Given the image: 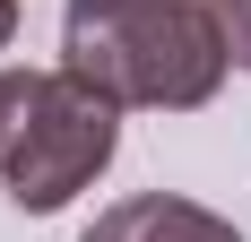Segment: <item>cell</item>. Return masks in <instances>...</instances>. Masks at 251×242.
Here are the masks:
<instances>
[{
    "label": "cell",
    "mask_w": 251,
    "mask_h": 242,
    "mask_svg": "<svg viewBox=\"0 0 251 242\" xmlns=\"http://www.w3.org/2000/svg\"><path fill=\"white\" fill-rule=\"evenodd\" d=\"M9 35H18V0H0V44H9Z\"/></svg>",
    "instance_id": "cell-6"
},
{
    "label": "cell",
    "mask_w": 251,
    "mask_h": 242,
    "mask_svg": "<svg viewBox=\"0 0 251 242\" xmlns=\"http://www.w3.org/2000/svg\"><path fill=\"white\" fill-rule=\"evenodd\" d=\"M78 242H243L217 208H200V199L182 191H130L113 199V208H96V225Z\"/></svg>",
    "instance_id": "cell-3"
},
{
    "label": "cell",
    "mask_w": 251,
    "mask_h": 242,
    "mask_svg": "<svg viewBox=\"0 0 251 242\" xmlns=\"http://www.w3.org/2000/svg\"><path fill=\"white\" fill-rule=\"evenodd\" d=\"M208 9H217V26H226L234 70H251V0H208Z\"/></svg>",
    "instance_id": "cell-5"
},
{
    "label": "cell",
    "mask_w": 251,
    "mask_h": 242,
    "mask_svg": "<svg viewBox=\"0 0 251 242\" xmlns=\"http://www.w3.org/2000/svg\"><path fill=\"white\" fill-rule=\"evenodd\" d=\"M70 9H122V0H70Z\"/></svg>",
    "instance_id": "cell-7"
},
{
    "label": "cell",
    "mask_w": 251,
    "mask_h": 242,
    "mask_svg": "<svg viewBox=\"0 0 251 242\" xmlns=\"http://www.w3.org/2000/svg\"><path fill=\"white\" fill-rule=\"evenodd\" d=\"M113 156H122V104L104 87H87L78 70H44L18 139L0 156V182L18 199V217H61Z\"/></svg>",
    "instance_id": "cell-2"
},
{
    "label": "cell",
    "mask_w": 251,
    "mask_h": 242,
    "mask_svg": "<svg viewBox=\"0 0 251 242\" xmlns=\"http://www.w3.org/2000/svg\"><path fill=\"white\" fill-rule=\"evenodd\" d=\"M61 70L104 87L122 113L130 104L139 113H200L226 87L234 52L208 0H122V9H70Z\"/></svg>",
    "instance_id": "cell-1"
},
{
    "label": "cell",
    "mask_w": 251,
    "mask_h": 242,
    "mask_svg": "<svg viewBox=\"0 0 251 242\" xmlns=\"http://www.w3.org/2000/svg\"><path fill=\"white\" fill-rule=\"evenodd\" d=\"M26 104H35V70H0V156H9V139H18Z\"/></svg>",
    "instance_id": "cell-4"
}]
</instances>
